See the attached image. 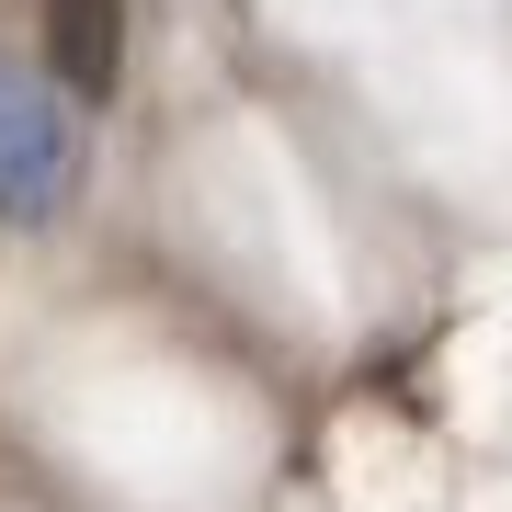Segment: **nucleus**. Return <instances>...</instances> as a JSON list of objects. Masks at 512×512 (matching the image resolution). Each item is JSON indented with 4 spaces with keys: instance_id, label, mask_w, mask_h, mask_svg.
<instances>
[{
    "instance_id": "f257e3e1",
    "label": "nucleus",
    "mask_w": 512,
    "mask_h": 512,
    "mask_svg": "<svg viewBox=\"0 0 512 512\" xmlns=\"http://www.w3.org/2000/svg\"><path fill=\"white\" fill-rule=\"evenodd\" d=\"M69 194V114L35 92V69L0 57V205L12 217H57Z\"/></svg>"
},
{
    "instance_id": "f03ea898",
    "label": "nucleus",
    "mask_w": 512,
    "mask_h": 512,
    "mask_svg": "<svg viewBox=\"0 0 512 512\" xmlns=\"http://www.w3.org/2000/svg\"><path fill=\"white\" fill-rule=\"evenodd\" d=\"M46 69L80 103H103L114 69H126V0H46Z\"/></svg>"
}]
</instances>
